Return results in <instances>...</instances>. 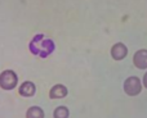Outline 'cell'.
Masks as SVG:
<instances>
[{
  "label": "cell",
  "mask_w": 147,
  "mask_h": 118,
  "mask_svg": "<svg viewBox=\"0 0 147 118\" xmlns=\"http://www.w3.org/2000/svg\"><path fill=\"white\" fill-rule=\"evenodd\" d=\"M69 116L70 112L66 107H58V108H56V111L53 113L54 118H69Z\"/></svg>",
  "instance_id": "9c48e42d"
},
{
  "label": "cell",
  "mask_w": 147,
  "mask_h": 118,
  "mask_svg": "<svg viewBox=\"0 0 147 118\" xmlns=\"http://www.w3.org/2000/svg\"><path fill=\"white\" fill-rule=\"evenodd\" d=\"M18 93H20L21 96H25V98H30V96H34L36 93V87L34 85V82L31 81H25L22 85L18 89Z\"/></svg>",
  "instance_id": "8992f818"
},
{
  "label": "cell",
  "mask_w": 147,
  "mask_h": 118,
  "mask_svg": "<svg viewBox=\"0 0 147 118\" xmlns=\"http://www.w3.org/2000/svg\"><path fill=\"white\" fill-rule=\"evenodd\" d=\"M28 48H30V51L34 55H38L40 58H47L48 55H51L53 53L54 43L51 39L45 37L44 35H36L31 40Z\"/></svg>",
  "instance_id": "6da1fadb"
},
{
  "label": "cell",
  "mask_w": 147,
  "mask_h": 118,
  "mask_svg": "<svg viewBox=\"0 0 147 118\" xmlns=\"http://www.w3.org/2000/svg\"><path fill=\"white\" fill-rule=\"evenodd\" d=\"M124 90H125V93H127L129 96L138 95V94L142 91V85H141L140 78L134 77V76L127 78V80H125V82H124Z\"/></svg>",
  "instance_id": "3957f363"
},
{
  "label": "cell",
  "mask_w": 147,
  "mask_h": 118,
  "mask_svg": "<svg viewBox=\"0 0 147 118\" xmlns=\"http://www.w3.org/2000/svg\"><path fill=\"white\" fill-rule=\"evenodd\" d=\"M69 90H67L66 86L63 85H54L53 87L49 91V98L51 99H61V98H65L67 95Z\"/></svg>",
  "instance_id": "52a82bcc"
},
{
  "label": "cell",
  "mask_w": 147,
  "mask_h": 118,
  "mask_svg": "<svg viewBox=\"0 0 147 118\" xmlns=\"http://www.w3.org/2000/svg\"><path fill=\"white\" fill-rule=\"evenodd\" d=\"M143 83H145V86L147 89V72L145 73V76H143Z\"/></svg>",
  "instance_id": "30bf717a"
},
{
  "label": "cell",
  "mask_w": 147,
  "mask_h": 118,
  "mask_svg": "<svg viewBox=\"0 0 147 118\" xmlns=\"http://www.w3.org/2000/svg\"><path fill=\"white\" fill-rule=\"evenodd\" d=\"M127 54H128V49L123 43L115 44V45L111 48V55H112V58H114L115 60L124 59L125 57H127Z\"/></svg>",
  "instance_id": "277c9868"
},
{
  "label": "cell",
  "mask_w": 147,
  "mask_h": 118,
  "mask_svg": "<svg viewBox=\"0 0 147 118\" xmlns=\"http://www.w3.org/2000/svg\"><path fill=\"white\" fill-rule=\"evenodd\" d=\"M18 83V76L14 71L5 69L0 73V87L3 90H13Z\"/></svg>",
  "instance_id": "7a4b0ae2"
},
{
  "label": "cell",
  "mask_w": 147,
  "mask_h": 118,
  "mask_svg": "<svg viewBox=\"0 0 147 118\" xmlns=\"http://www.w3.org/2000/svg\"><path fill=\"white\" fill-rule=\"evenodd\" d=\"M134 65L140 69H146L147 68V50L142 49V50H138L134 54V58H133Z\"/></svg>",
  "instance_id": "5b68a950"
},
{
  "label": "cell",
  "mask_w": 147,
  "mask_h": 118,
  "mask_svg": "<svg viewBox=\"0 0 147 118\" xmlns=\"http://www.w3.org/2000/svg\"><path fill=\"white\" fill-rule=\"evenodd\" d=\"M26 118H44V112L40 107H31L26 112Z\"/></svg>",
  "instance_id": "ba28073f"
}]
</instances>
